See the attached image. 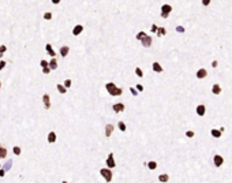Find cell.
<instances>
[{
    "label": "cell",
    "instance_id": "cell-1",
    "mask_svg": "<svg viewBox=\"0 0 232 183\" xmlns=\"http://www.w3.org/2000/svg\"><path fill=\"white\" fill-rule=\"evenodd\" d=\"M105 87H107L108 93L111 94V96H120V94H123V89H121V87H118L115 83H112V82L107 83Z\"/></svg>",
    "mask_w": 232,
    "mask_h": 183
},
{
    "label": "cell",
    "instance_id": "cell-2",
    "mask_svg": "<svg viewBox=\"0 0 232 183\" xmlns=\"http://www.w3.org/2000/svg\"><path fill=\"white\" fill-rule=\"evenodd\" d=\"M100 175L104 178L107 182H111L112 180V171L109 168H102V169H100Z\"/></svg>",
    "mask_w": 232,
    "mask_h": 183
},
{
    "label": "cell",
    "instance_id": "cell-3",
    "mask_svg": "<svg viewBox=\"0 0 232 183\" xmlns=\"http://www.w3.org/2000/svg\"><path fill=\"white\" fill-rule=\"evenodd\" d=\"M171 11H172V7H171L169 4H164L163 7H161V18H168Z\"/></svg>",
    "mask_w": 232,
    "mask_h": 183
},
{
    "label": "cell",
    "instance_id": "cell-4",
    "mask_svg": "<svg viewBox=\"0 0 232 183\" xmlns=\"http://www.w3.org/2000/svg\"><path fill=\"white\" fill-rule=\"evenodd\" d=\"M107 167L109 169H112V168L116 167V163H115V159H113V153H109V154H108V157H107Z\"/></svg>",
    "mask_w": 232,
    "mask_h": 183
},
{
    "label": "cell",
    "instance_id": "cell-5",
    "mask_svg": "<svg viewBox=\"0 0 232 183\" xmlns=\"http://www.w3.org/2000/svg\"><path fill=\"white\" fill-rule=\"evenodd\" d=\"M112 109H113V112H116V114H119V112H123V111H124V104L116 103V104H113Z\"/></svg>",
    "mask_w": 232,
    "mask_h": 183
},
{
    "label": "cell",
    "instance_id": "cell-6",
    "mask_svg": "<svg viewBox=\"0 0 232 183\" xmlns=\"http://www.w3.org/2000/svg\"><path fill=\"white\" fill-rule=\"evenodd\" d=\"M213 160H214V165L216 167H221L223 163H224V159H223L220 154H216L214 157H213Z\"/></svg>",
    "mask_w": 232,
    "mask_h": 183
},
{
    "label": "cell",
    "instance_id": "cell-7",
    "mask_svg": "<svg viewBox=\"0 0 232 183\" xmlns=\"http://www.w3.org/2000/svg\"><path fill=\"white\" fill-rule=\"evenodd\" d=\"M141 44L145 47V48H149L150 45H152V37H149V36H146L145 38H143L142 41H141Z\"/></svg>",
    "mask_w": 232,
    "mask_h": 183
},
{
    "label": "cell",
    "instance_id": "cell-8",
    "mask_svg": "<svg viewBox=\"0 0 232 183\" xmlns=\"http://www.w3.org/2000/svg\"><path fill=\"white\" fill-rule=\"evenodd\" d=\"M42 101H44L45 109H49V108H51V101H49V94H44V96H42Z\"/></svg>",
    "mask_w": 232,
    "mask_h": 183
},
{
    "label": "cell",
    "instance_id": "cell-9",
    "mask_svg": "<svg viewBox=\"0 0 232 183\" xmlns=\"http://www.w3.org/2000/svg\"><path fill=\"white\" fill-rule=\"evenodd\" d=\"M206 75H208V71H206L205 68H199L197 71V78L198 79H202V78H205Z\"/></svg>",
    "mask_w": 232,
    "mask_h": 183
},
{
    "label": "cell",
    "instance_id": "cell-10",
    "mask_svg": "<svg viewBox=\"0 0 232 183\" xmlns=\"http://www.w3.org/2000/svg\"><path fill=\"white\" fill-rule=\"evenodd\" d=\"M197 114H198V116H204L205 115V112H206V108H205V105H198L197 107Z\"/></svg>",
    "mask_w": 232,
    "mask_h": 183
},
{
    "label": "cell",
    "instance_id": "cell-11",
    "mask_svg": "<svg viewBox=\"0 0 232 183\" xmlns=\"http://www.w3.org/2000/svg\"><path fill=\"white\" fill-rule=\"evenodd\" d=\"M152 67H153V70H154V73H163V67H161V64H160L158 62H154Z\"/></svg>",
    "mask_w": 232,
    "mask_h": 183
},
{
    "label": "cell",
    "instance_id": "cell-12",
    "mask_svg": "<svg viewBox=\"0 0 232 183\" xmlns=\"http://www.w3.org/2000/svg\"><path fill=\"white\" fill-rule=\"evenodd\" d=\"M82 30H83V26H82V25H76L75 28H74V30H73V34H74V36H78V34H81V33H82Z\"/></svg>",
    "mask_w": 232,
    "mask_h": 183
},
{
    "label": "cell",
    "instance_id": "cell-13",
    "mask_svg": "<svg viewBox=\"0 0 232 183\" xmlns=\"http://www.w3.org/2000/svg\"><path fill=\"white\" fill-rule=\"evenodd\" d=\"M146 167H148V168L150 169V171H154V169L157 168V163L154 161V160H152V161H149V163H146L145 164Z\"/></svg>",
    "mask_w": 232,
    "mask_h": 183
},
{
    "label": "cell",
    "instance_id": "cell-14",
    "mask_svg": "<svg viewBox=\"0 0 232 183\" xmlns=\"http://www.w3.org/2000/svg\"><path fill=\"white\" fill-rule=\"evenodd\" d=\"M112 133H113V126H112V125H107V126H105V135H107V137H111Z\"/></svg>",
    "mask_w": 232,
    "mask_h": 183
},
{
    "label": "cell",
    "instance_id": "cell-15",
    "mask_svg": "<svg viewBox=\"0 0 232 183\" xmlns=\"http://www.w3.org/2000/svg\"><path fill=\"white\" fill-rule=\"evenodd\" d=\"M68 52H70V48H68V47H62V48H60V56L66 58V56L68 55Z\"/></svg>",
    "mask_w": 232,
    "mask_h": 183
},
{
    "label": "cell",
    "instance_id": "cell-16",
    "mask_svg": "<svg viewBox=\"0 0 232 183\" xmlns=\"http://www.w3.org/2000/svg\"><path fill=\"white\" fill-rule=\"evenodd\" d=\"M212 92H213V94H220V93H221V87H220V85L214 83L213 87H212Z\"/></svg>",
    "mask_w": 232,
    "mask_h": 183
},
{
    "label": "cell",
    "instance_id": "cell-17",
    "mask_svg": "<svg viewBox=\"0 0 232 183\" xmlns=\"http://www.w3.org/2000/svg\"><path fill=\"white\" fill-rule=\"evenodd\" d=\"M55 141H56V134L53 131H51L48 134V142H49V144H53Z\"/></svg>",
    "mask_w": 232,
    "mask_h": 183
},
{
    "label": "cell",
    "instance_id": "cell-18",
    "mask_svg": "<svg viewBox=\"0 0 232 183\" xmlns=\"http://www.w3.org/2000/svg\"><path fill=\"white\" fill-rule=\"evenodd\" d=\"M45 49H46V52H48L51 56H55V55H56L55 51L52 49V45H51V44H46V45H45Z\"/></svg>",
    "mask_w": 232,
    "mask_h": 183
},
{
    "label": "cell",
    "instance_id": "cell-19",
    "mask_svg": "<svg viewBox=\"0 0 232 183\" xmlns=\"http://www.w3.org/2000/svg\"><path fill=\"white\" fill-rule=\"evenodd\" d=\"M49 68H51V70H56V68H57V60H56V59H52V60L49 62Z\"/></svg>",
    "mask_w": 232,
    "mask_h": 183
},
{
    "label": "cell",
    "instance_id": "cell-20",
    "mask_svg": "<svg viewBox=\"0 0 232 183\" xmlns=\"http://www.w3.org/2000/svg\"><path fill=\"white\" fill-rule=\"evenodd\" d=\"M158 180H160V182H163V183H165V182L169 180V176L167 175V173H161V175L158 176Z\"/></svg>",
    "mask_w": 232,
    "mask_h": 183
},
{
    "label": "cell",
    "instance_id": "cell-21",
    "mask_svg": "<svg viewBox=\"0 0 232 183\" xmlns=\"http://www.w3.org/2000/svg\"><path fill=\"white\" fill-rule=\"evenodd\" d=\"M210 134L213 135L214 138H220V137H221V131H220V130H216V128H213V130H212Z\"/></svg>",
    "mask_w": 232,
    "mask_h": 183
},
{
    "label": "cell",
    "instance_id": "cell-22",
    "mask_svg": "<svg viewBox=\"0 0 232 183\" xmlns=\"http://www.w3.org/2000/svg\"><path fill=\"white\" fill-rule=\"evenodd\" d=\"M56 87H57V90H59V93H62V94H64V93L67 92V89L64 87V85H60V83H59Z\"/></svg>",
    "mask_w": 232,
    "mask_h": 183
},
{
    "label": "cell",
    "instance_id": "cell-23",
    "mask_svg": "<svg viewBox=\"0 0 232 183\" xmlns=\"http://www.w3.org/2000/svg\"><path fill=\"white\" fill-rule=\"evenodd\" d=\"M145 37H146V33H145V31H139L138 34H137V40H139V41H142Z\"/></svg>",
    "mask_w": 232,
    "mask_h": 183
},
{
    "label": "cell",
    "instance_id": "cell-24",
    "mask_svg": "<svg viewBox=\"0 0 232 183\" xmlns=\"http://www.w3.org/2000/svg\"><path fill=\"white\" fill-rule=\"evenodd\" d=\"M7 156V149L6 148H0V159H4Z\"/></svg>",
    "mask_w": 232,
    "mask_h": 183
},
{
    "label": "cell",
    "instance_id": "cell-25",
    "mask_svg": "<svg viewBox=\"0 0 232 183\" xmlns=\"http://www.w3.org/2000/svg\"><path fill=\"white\" fill-rule=\"evenodd\" d=\"M164 34H167V30L164 28H158V30H157V36L161 37V36H164Z\"/></svg>",
    "mask_w": 232,
    "mask_h": 183
},
{
    "label": "cell",
    "instance_id": "cell-26",
    "mask_svg": "<svg viewBox=\"0 0 232 183\" xmlns=\"http://www.w3.org/2000/svg\"><path fill=\"white\" fill-rule=\"evenodd\" d=\"M118 127H119V130H120V131H126V128H127L123 122H119V123H118Z\"/></svg>",
    "mask_w": 232,
    "mask_h": 183
},
{
    "label": "cell",
    "instance_id": "cell-27",
    "mask_svg": "<svg viewBox=\"0 0 232 183\" xmlns=\"http://www.w3.org/2000/svg\"><path fill=\"white\" fill-rule=\"evenodd\" d=\"M135 74H137V75H138L139 78H142V77H143V73H142V70L139 68V67H137V68H135Z\"/></svg>",
    "mask_w": 232,
    "mask_h": 183
},
{
    "label": "cell",
    "instance_id": "cell-28",
    "mask_svg": "<svg viewBox=\"0 0 232 183\" xmlns=\"http://www.w3.org/2000/svg\"><path fill=\"white\" fill-rule=\"evenodd\" d=\"M40 64H41L42 68H45V67H49V62H46V60H41V62H40Z\"/></svg>",
    "mask_w": 232,
    "mask_h": 183
},
{
    "label": "cell",
    "instance_id": "cell-29",
    "mask_svg": "<svg viewBox=\"0 0 232 183\" xmlns=\"http://www.w3.org/2000/svg\"><path fill=\"white\" fill-rule=\"evenodd\" d=\"M71 83H73V82H71V79H66V81H64V87H66V89H67V87H70V86H71Z\"/></svg>",
    "mask_w": 232,
    "mask_h": 183
},
{
    "label": "cell",
    "instance_id": "cell-30",
    "mask_svg": "<svg viewBox=\"0 0 232 183\" xmlns=\"http://www.w3.org/2000/svg\"><path fill=\"white\" fill-rule=\"evenodd\" d=\"M44 18L46 19V21H49V19H52V14H51V12H45V14H44Z\"/></svg>",
    "mask_w": 232,
    "mask_h": 183
},
{
    "label": "cell",
    "instance_id": "cell-31",
    "mask_svg": "<svg viewBox=\"0 0 232 183\" xmlns=\"http://www.w3.org/2000/svg\"><path fill=\"white\" fill-rule=\"evenodd\" d=\"M130 92H131V93H132V96H138V90H137V89H135V87H130Z\"/></svg>",
    "mask_w": 232,
    "mask_h": 183
},
{
    "label": "cell",
    "instance_id": "cell-32",
    "mask_svg": "<svg viewBox=\"0 0 232 183\" xmlns=\"http://www.w3.org/2000/svg\"><path fill=\"white\" fill-rule=\"evenodd\" d=\"M14 153L15 154H21V148H19V146H14Z\"/></svg>",
    "mask_w": 232,
    "mask_h": 183
},
{
    "label": "cell",
    "instance_id": "cell-33",
    "mask_svg": "<svg viewBox=\"0 0 232 183\" xmlns=\"http://www.w3.org/2000/svg\"><path fill=\"white\" fill-rule=\"evenodd\" d=\"M176 31L177 33H184V28L183 26H176Z\"/></svg>",
    "mask_w": 232,
    "mask_h": 183
},
{
    "label": "cell",
    "instance_id": "cell-34",
    "mask_svg": "<svg viewBox=\"0 0 232 183\" xmlns=\"http://www.w3.org/2000/svg\"><path fill=\"white\" fill-rule=\"evenodd\" d=\"M150 30H152L153 33H157V30H158V26H157V25H152V29H150Z\"/></svg>",
    "mask_w": 232,
    "mask_h": 183
},
{
    "label": "cell",
    "instance_id": "cell-35",
    "mask_svg": "<svg viewBox=\"0 0 232 183\" xmlns=\"http://www.w3.org/2000/svg\"><path fill=\"white\" fill-rule=\"evenodd\" d=\"M186 135H187L188 138H193L194 137V131H186Z\"/></svg>",
    "mask_w": 232,
    "mask_h": 183
},
{
    "label": "cell",
    "instance_id": "cell-36",
    "mask_svg": "<svg viewBox=\"0 0 232 183\" xmlns=\"http://www.w3.org/2000/svg\"><path fill=\"white\" fill-rule=\"evenodd\" d=\"M42 73H44V74H49V73H51V68H49V67H45V68H42Z\"/></svg>",
    "mask_w": 232,
    "mask_h": 183
},
{
    "label": "cell",
    "instance_id": "cell-37",
    "mask_svg": "<svg viewBox=\"0 0 232 183\" xmlns=\"http://www.w3.org/2000/svg\"><path fill=\"white\" fill-rule=\"evenodd\" d=\"M4 67H6V62H4V60H1V62H0V71H1Z\"/></svg>",
    "mask_w": 232,
    "mask_h": 183
},
{
    "label": "cell",
    "instance_id": "cell-38",
    "mask_svg": "<svg viewBox=\"0 0 232 183\" xmlns=\"http://www.w3.org/2000/svg\"><path fill=\"white\" fill-rule=\"evenodd\" d=\"M135 89L138 90V92H142V90H143V86H142V85H137V87H135Z\"/></svg>",
    "mask_w": 232,
    "mask_h": 183
},
{
    "label": "cell",
    "instance_id": "cell-39",
    "mask_svg": "<svg viewBox=\"0 0 232 183\" xmlns=\"http://www.w3.org/2000/svg\"><path fill=\"white\" fill-rule=\"evenodd\" d=\"M202 4H204V6H209V4H210V0H204Z\"/></svg>",
    "mask_w": 232,
    "mask_h": 183
},
{
    "label": "cell",
    "instance_id": "cell-40",
    "mask_svg": "<svg viewBox=\"0 0 232 183\" xmlns=\"http://www.w3.org/2000/svg\"><path fill=\"white\" fill-rule=\"evenodd\" d=\"M4 175H6V169H0V176L3 178Z\"/></svg>",
    "mask_w": 232,
    "mask_h": 183
},
{
    "label": "cell",
    "instance_id": "cell-41",
    "mask_svg": "<svg viewBox=\"0 0 232 183\" xmlns=\"http://www.w3.org/2000/svg\"><path fill=\"white\" fill-rule=\"evenodd\" d=\"M6 49H7V48H6L4 45H1V51H0V53H3V52H6Z\"/></svg>",
    "mask_w": 232,
    "mask_h": 183
},
{
    "label": "cell",
    "instance_id": "cell-42",
    "mask_svg": "<svg viewBox=\"0 0 232 183\" xmlns=\"http://www.w3.org/2000/svg\"><path fill=\"white\" fill-rule=\"evenodd\" d=\"M212 66H213V67H217V62H216V60H214V62L212 63Z\"/></svg>",
    "mask_w": 232,
    "mask_h": 183
},
{
    "label": "cell",
    "instance_id": "cell-43",
    "mask_svg": "<svg viewBox=\"0 0 232 183\" xmlns=\"http://www.w3.org/2000/svg\"><path fill=\"white\" fill-rule=\"evenodd\" d=\"M0 87H1V82H0Z\"/></svg>",
    "mask_w": 232,
    "mask_h": 183
},
{
    "label": "cell",
    "instance_id": "cell-44",
    "mask_svg": "<svg viewBox=\"0 0 232 183\" xmlns=\"http://www.w3.org/2000/svg\"><path fill=\"white\" fill-rule=\"evenodd\" d=\"M0 51H1V47H0Z\"/></svg>",
    "mask_w": 232,
    "mask_h": 183
},
{
    "label": "cell",
    "instance_id": "cell-45",
    "mask_svg": "<svg viewBox=\"0 0 232 183\" xmlns=\"http://www.w3.org/2000/svg\"><path fill=\"white\" fill-rule=\"evenodd\" d=\"M0 148H1V146H0Z\"/></svg>",
    "mask_w": 232,
    "mask_h": 183
}]
</instances>
